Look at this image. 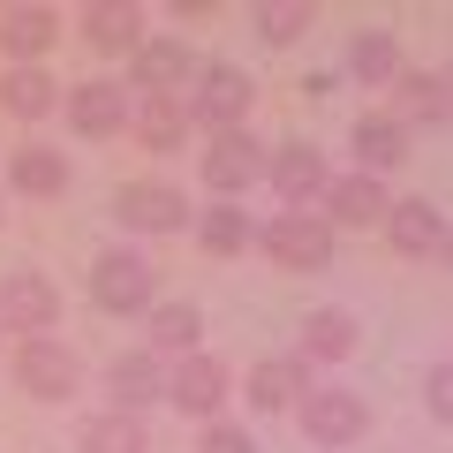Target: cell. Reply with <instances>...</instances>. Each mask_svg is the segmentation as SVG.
Returning a JSON list of instances; mask_svg holds the SVG:
<instances>
[{
	"mask_svg": "<svg viewBox=\"0 0 453 453\" xmlns=\"http://www.w3.org/2000/svg\"><path fill=\"white\" fill-rule=\"evenodd\" d=\"M257 250L280 273H318V265L333 257V219H325V211H273V226L257 234Z\"/></svg>",
	"mask_w": 453,
	"mask_h": 453,
	"instance_id": "cell-1",
	"label": "cell"
},
{
	"mask_svg": "<svg viewBox=\"0 0 453 453\" xmlns=\"http://www.w3.org/2000/svg\"><path fill=\"white\" fill-rule=\"evenodd\" d=\"M16 386L31 393V401H68V393L83 386L76 348H68V340H53V333L23 340V348H16Z\"/></svg>",
	"mask_w": 453,
	"mask_h": 453,
	"instance_id": "cell-2",
	"label": "cell"
},
{
	"mask_svg": "<svg viewBox=\"0 0 453 453\" xmlns=\"http://www.w3.org/2000/svg\"><path fill=\"white\" fill-rule=\"evenodd\" d=\"M91 303L106 310V318H136V310H151V257H144V250H106V257L91 265Z\"/></svg>",
	"mask_w": 453,
	"mask_h": 453,
	"instance_id": "cell-3",
	"label": "cell"
},
{
	"mask_svg": "<svg viewBox=\"0 0 453 453\" xmlns=\"http://www.w3.org/2000/svg\"><path fill=\"white\" fill-rule=\"evenodd\" d=\"M250 98H257V83H250L242 68H226V61H211L204 76H196V98H181V106H189V121H204V129L219 136V129H242V113H250Z\"/></svg>",
	"mask_w": 453,
	"mask_h": 453,
	"instance_id": "cell-4",
	"label": "cell"
},
{
	"mask_svg": "<svg viewBox=\"0 0 453 453\" xmlns=\"http://www.w3.org/2000/svg\"><path fill=\"white\" fill-rule=\"evenodd\" d=\"M113 219L129 226V234H174V226H189V196L174 181H129V189L113 196Z\"/></svg>",
	"mask_w": 453,
	"mask_h": 453,
	"instance_id": "cell-5",
	"label": "cell"
},
{
	"mask_svg": "<svg viewBox=\"0 0 453 453\" xmlns=\"http://www.w3.org/2000/svg\"><path fill=\"white\" fill-rule=\"evenodd\" d=\"M295 408H303V431H310V446H356V438H363V423H371L363 393H340V386L303 393Z\"/></svg>",
	"mask_w": 453,
	"mask_h": 453,
	"instance_id": "cell-6",
	"label": "cell"
},
{
	"mask_svg": "<svg viewBox=\"0 0 453 453\" xmlns=\"http://www.w3.org/2000/svg\"><path fill=\"white\" fill-rule=\"evenodd\" d=\"M265 181L288 196V211H310L325 189H333V166H325L318 144H280L273 159H265Z\"/></svg>",
	"mask_w": 453,
	"mask_h": 453,
	"instance_id": "cell-7",
	"label": "cell"
},
{
	"mask_svg": "<svg viewBox=\"0 0 453 453\" xmlns=\"http://www.w3.org/2000/svg\"><path fill=\"white\" fill-rule=\"evenodd\" d=\"M53 318H61V295H53L46 273H8L0 280V325L8 333L38 340V333H53Z\"/></svg>",
	"mask_w": 453,
	"mask_h": 453,
	"instance_id": "cell-8",
	"label": "cell"
},
{
	"mask_svg": "<svg viewBox=\"0 0 453 453\" xmlns=\"http://www.w3.org/2000/svg\"><path fill=\"white\" fill-rule=\"evenodd\" d=\"M166 401L189 408L196 423H219V401H226V363H219V356H204V348H196V356H181L174 371H166Z\"/></svg>",
	"mask_w": 453,
	"mask_h": 453,
	"instance_id": "cell-9",
	"label": "cell"
},
{
	"mask_svg": "<svg viewBox=\"0 0 453 453\" xmlns=\"http://www.w3.org/2000/svg\"><path fill=\"white\" fill-rule=\"evenodd\" d=\"M265 159H273V151H265L250 129H219L211 151H204V181L219 196H234V189H250V181H265Z\"/></svg>",
	"mask_w": 453,
	"mask_h": 453,
	"instance_id": "cell-10",
	"label": "cell"
},
{
	"mask_svg": "<svg viewBox=\"0 0 453 453\" xmlns=\"http://www.w3.org/2000/svg\"><path fill=\"white\" fill-rule=\"evenodd\" d=\"M61 113H68V129H76V136H113L121 121H129V91L91 76V83H76V91L61 98Z\"/></svg>",
	"mask_w": 453,
	"mask_h": 453,
	"instance_id": "cell-11",
	"label": "cell"
},
{
	"mask_svg": "<svg viewBox=\"0 0 453 453\" xmlns=\"http://www.w3.org/2000/svg\"><path fill=\"white\" fill-rule=\"evenodd\" d=\"M129 76L144 98H174L181 83H189V53L174 46V38H144V46L129 53Z\"/></svg>",
	"mask_w": 453,
	"mask_h": 453,
	"instance_id": "cell-12",
	"label": "cell"
},
{
	"mask_svg": "<svg viewBox=\"0 0 453 453\" xmlns=\"http://www.w3.org/2000/svg\"><path fill=\"white\" fill-rule=\"evenodd\" d=\"M386 234H393V250H401V257H438L446 219H438V204L408 196V204H386Z\"/></svg>",
	"mask_w": 453,
	"mask_h": 453,
	"instance_id": "cell-13",
	"label": "cell"
},
{
	"mask_svg": "<svg viewBox=\"0 0 453 453\" xmlns=\"http://www.w3.org/2000/svg\"><path fill=\"white\" fill-rule=\"evenodd\" d=\"M144 356H196V333H204V318H196V303H151L144 310Z\"/></svg>",
	"mask_w": 453,
	"mask_h": 453,
	"instance_id": "cell-14",
	"label": "cell"
},
{
	"mask_svg": "<svg viewBox=\"0 0 453 453\" xmlns=\"http://www.w3.org/2000/svg\"><path fill=\"white\" fill-rule=\"evenodd\" d=\"M310 393V363L303 356H280V363H257L250 371V408L257 416H280V408H295Z\"/></svg>",
	"mask_w": 453,
	"mask_h": 453,
	"instance_id": "cell-15",
	"label": "cell"
},
{
	"mask_svg": "<svg viewBox=\"0 0 453 453\" xmlns=\"http://www.w3.org/2000/svg\"><path fill=\"white\" fill-rule=\"evenodd\" d=\"M61 38V16L53 8H0V46L16 53V68H38V53Z\"/></svg>",
	"mask_w": 453,
	"mask_h": 453,
	"instance_id": "cell-16",
	"label": "cell"
},
{
	"mask_svg": "<svg viewBox=\"0 0 453 453\" xmlns=\"http://www.w3.org/2000/svg\"><path fill=\"white\" fill-rule=\"evenodd\" d=\"M106 393H113V408H121V416H136L144 401H159V393H166V371H159V356H144V348H136V356H113V371H106Z\"/></svg>",
	"mask_w": 453,
	"mask_h": 453,
	"instance_id": "cell-17",
	"label": "cell"
},
{
	"mask_svg": "<svg viewBox=\"0 0 453 453\" xmlns=\"http://www.w3.org/2000/svg\"><path fill=\"white\" fill-rule=\"evenodd\" d=\"M325 204H333V226H378L386 219V181L378 174H340L333 189H325Z\"/></svg>",
	"mask_w": 453,
	"mask_h": 453,
	"instance_id": "cell-18",
	"label": "cell"
},
{
	"mask_svg": "<svg viewBox=\"0 0 453 453\" xmlns=\"http://www.w3.org/2000/svg\"><path fill=\"white\" fill-rule=\"evenodd\" d=\"M83 38H91L98 53H136V46H144V8H129V0H98V8H83Z\"/></svg>",
	"mask_w": 453,
	"mask_h": 453,
	"instance_id": "cell-19",
	"label": "cell"
},
{
	"mask_svg": "<svg viewBox=\"0 0 453 453\" xmlns=\"http://www.w3.org/2000/svg\"><path fill=\"white\" fill-rule=\"evenodd\" d=\"M386 91H393V106H386V113L401 121V129H416V121H446V83L423 76V68H401Z\"/></svg>",
	"mask_w": 453,
	"mask_h": 453,
	"instance_id": "cell-20",
	"label": "cell"
},
{
	"mask_svg": "<svg viewBox=\"0 0 453 453\" xmlns=\"http://www.w3.org/2000/svg\"><path fill=\"white\" fill-rule=\"evenodd\" d=\"M348 151L363 159V174H386V166H401V159H408V129L393 121V113H363L356 136H348Z\"/></svg>",
	"mask_w": 453,
	"mask_h": 453,
	"instance_id": "cell-21",
	"label": "cell"
},
{
	"mask_svg": "<svg viewBox=\"0 0 453 453\" xmlns=\"http://www.w3.org/2000/svg\"><path fill=\"white\" fill-rule=\"evenodd\" d=\"M0 106L16 113V121H46V113L61 106V83H53L46 68H8V76H0Z\"/></svg>",
	"mask_w": 453,
	"mask_h": 453,
	"instance_id": "cell-22",
	"label": "cell"
},
{
	"mask_svg": "<svg viewBox=\"0 0 453 453\" xmlns=\"http://www.w3.org/2000/svg\"><path fill=\"white\" fill-rule=\"evenodd\" d=\"M8 181H16L23 196H61L68 189V159L53 144H23L16 159H8Z\"/></svg>",
	"mask_w": 453,
	"mask_h": 453,
	"instance_id": "cell-23",
	"label": "cell"
},
{
	"mask_svg": "<svg viewBox=\"0 0 453 453\" xmlns=\"http://www.w3.org/2000/svg\"><path fill=\"white\" fill-rule=\"evenodd\" d=\"M76 446H83V453H151V431H144V416H121V408H106V416L83 423Z\"/></svg>",
	"mask_w": 453,
	"mask_h": 453,
	"instance_id": "cell-24",
	"label": "cell"
},
{
	"mask_svg": "<svg viewBox=\"0 0 453 453\" xmlns=\"http://www.w3.org/2000/svg\"><path fill=\"white\" fill-rule=\"evenodd\" d=\"M181 136H189V106L181 98H144L136 106V144L144 151H181Z\"/></svg>",
	"mask_w": 453,
	"mask_h": 453,
	"instance_id": "cell-25",
	"label": "cell"
},
{
	"mask_svg": "<svg viewBox=\"0 0 453 453\" xmlns=\"http://www.w3.org/2000/svg\"><path fill=\"white\" fill-rule=\"evenodd\" d=\"M348 76L386 91V83L401 76V46H393V31H356V46H348Z\"/></svg>",
	"mask_w": 453,
	"mask_h": 453,
	"instance_id": "cell-26",
	"label": "cell"
},
{
	"mask_svg": "<svg viewBox=\"0 0 453 453\" xmlns=\"http://www.w3.org/2000/svg\"><path fill=\"white\" fill-rule=\"evenodd\" d=\"M356 356V318H340V310H318L303 325V363H348Z\"/></svg>",
	"mask_w": 453,
	"mask_h": 453,
	"instance_id": "cell-27",
	"label": "cell"
},
{
	"mask_svg": "<svg viewBox=\"0 0 453 453\" xmlns=\"http://www.w3.org/2000/svg\"><path fill=\"white\" fill-rule=\"evenodd\" d=\"M196 242H204L211 257H234V250H250V242H257V226H250V211H234V204H211L204 219H196Z\"/></svg>",
	"mask_w": 453,
	"mask_h": 453,
	"instance_id": "cell-28",
	"label": "cell"
},
{
	"mask_svg": "<svg viewBox=\"0 0 453 453\" xmlns=\"http://www.w3.org/2000/svg\"><path fill=\"white\" fill-rule=\"evenodd\" d=\"M310 16H318L310 0H265V8H257V38H265V46H295V38L310 31Z\"/></svg>",
	"mask_w": 453,
	"mask_h": 453,
	"instance_id": "cell-29",
	"label": "cell"
},
{
	"mask_svg": "<svg viewBox=\"0 0 453 453\" xmlns=\"http://www.w3.org/2000/svg\"><path fill=\"white\" fill-rule=\"evenodd\" d=\"M196 453H257V438H250L242 423H204V431H196Z\"/></svg>",
	"mask_w": 453,
	"mask_h": 453,
	"instance_id": "cell-30",
	"label": "cell"
},
{
	"mask_svg": "<svg viewBox=\"0 0 453 453\" xmlns=\"http://www.w3.org/2000/svg\"><path fill=\"white\" fill-rule=\"evenodd\" d=\"M423 393H431V416H446V423H453V363H438V371L423 378Z\"/></svg>",
	"mask_w": 453,
	"mask_h": 453,
	"instance_id": "cell-31",
	"label": "cell"
},
{
	"mask_svg": "<svg viewBox=\"0 0 453 453\" xmlns=\"http://www.w3.org/2000/svg\"><path fill=\"white\" fill-rule=\"evenodd\" d=\"M438 257H446V265H453V226H446V242H438Z\"/></svg>",
	"mask_w": 453,
	"mask_h": 453,
	"instance_id": "cell-32",
	"label": "cell"
},
{
	"mask_svg": "<svg viewBox=\"0 0 453 453\" xmlns=\"http://www.w3.org/2000/svg\"><path fill=\"white\" fill-rule=\"evenodd\" d=\"M438 83H446V106H453V61H446V76H438Z\"/></svg>",
	"mask_w": 453,
	"mask_h": 453,
	"instance_id": "cell-33",
	"label": "cell"
},
{
	"mask_svg": "<svg viewBox=\"0 0 453 453\" xmlns=\"http://www.w3.org/2000/svg\"><path fill=\"white\" fill-rule=\"evenodd\" d=\"M446 121H453V106H446Z\"/></svg>",
	"mask_w": 453,
	"mask_h": 453,
	"instance_id": "cell-34",
	"label": "cell"
}]
</instances>
